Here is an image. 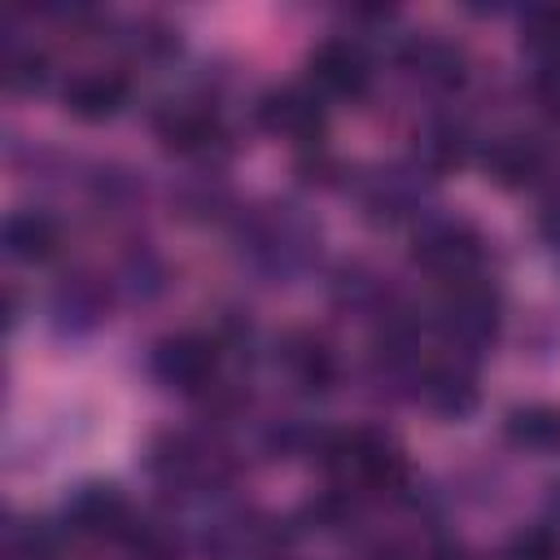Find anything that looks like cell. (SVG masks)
<instances>
[{
    "label": "cell",
    "instance_id": "28",
    "mask_svg": "<svg viewBox=\"0 0 560 560\" xmlns=\"http://www.w3.org/2000/svg\"><path fill=\"white\" fill-rule=\"evenodd\" d=\"M529 92H534L538 114L560 127V66H538L529 79Z\"/></svg>",
    "mask_w": 560,
    "mask_h": 560
},
{
    "label": "cell",
    "instance_id": "5",
    "mask_svg": "<svg viewBox=\"0 0 560 560\" xmlns=\"http://www.w3.org/2000/svg\"><path fill=\"white\" fill-rule=\"evenodd\" d=\"M411 258H416V267H424L442 284L472 280V276H481V262H486V236L468 219L424 214L416 236H411Z\"/></svg>",
    "mask_w": 560,
    "mask_h": 560
},
{
    "label": "cell",
    "instance_id": "18",
    "mask_svg": "<svg viewBox=\"0 0 560 560\" xmlns=\"http://www.w3.org/2000/svg\"><path fill=\"white\" fill-rule=\"evenodd\" d=\"M4 254L13 262H48L61 245V223L48 210H13L4 219Z\"/></svg>",
    "mask_w": 560,
    "mask_h": 560
},
{
    "label": "cell",
    "instance_id": "6",
    "mask_svg": "<svg viewBox=\"0 0 560 560\" xmlns=\"http://www.w3.org/2000/svg\"><path fill=\"white\" fill-rule=\"evenodd\" d=\"M424 201H429V175H424L416 162L376 166V171L359 184L363 219L376 223V228H398V223L424 219Z\"/></svg>",
    "mask_w": 560,
    "mask_h": 560
},
{
    "label": "cell",
    "instance_id": "13",
    "mask_svg": "<svg viewBox=\"0 0 560 560\" xmlns=\"http://www.w3.org/2000/svg\"><path fill=\"white\" fill-rule=\"evenodd\" d=\"M61 516L74 534H88V538H122L127 525L136 521L122 490L109 481H83L79 490H70Z\"/></svg>",
    "mask_w": 560,
    "mask_h": 560
},
{
    "label": "cell",
    "instance_id": "16",
    "mask_svg": "<svg viewBox=\"0 0 560 560\" xmlns=\"http://www.w3.org/2000/svg\"><path fill=\"white\" fill-rule=\"evenodd\" d=\"M276 363L289 376V385L302 389V394H324L337 381V354L315 332H289V337H280Z\"/></svg>",
    "mask_w": 560,
    "mask_h": 560
},
{
    "label": "cell",
    "instance_id": "12",
    "mask_svg": "<svg viewBox=\"0 0 560 560\" xmlns=\"http://www.w3.org/2000/svg\"><path fill=\"white\" fill-rule=\"evenodd\" d=\"M289 538L276 521L236 512L206 529V556L210 560H284Z\"/></svg>",
    "mask_w": 560,
    "mask_h": 560
},
{
    "label": "cell",
    "instance_id": "10",
    "mask_svg": "<svg viewBox=\"0 0 560 560\" xmlns=\"http://www.w3.org/2000/svg\"><path fill=\"white\" fill-rule=\"evenodd\" d=\"M254 118L267 136H280V140H293V144H319L324 122H328L324 101L311 88H298V83L267 88L254 105Z\"/></svg>",
    "mask_w": 560,
    "mask_h": 560
},
{
    "label": "cell",
    "instance_id": "31",
    "mask_svg": "<svg viewBox=\"0 0 560 560\" xmlns=\"http://www.w3.org/2000/svg\"><path fill=\"white\" fill-rule=\"evenodd\" d=\"M551 516H556V521H560V481H556V486H551Z\"/></svg>",
    "mask_w": 560,
    "mask_h": 560
},
{
    "label": "cell",
    "instance_id": "2",
    "mask_svg": "<svg viewBox=\"0 0 560 560\" xmlns=\"http://www.w3.org/2000/svg\"><path fill=\"white\" fill-rule=\"evenodd\" d=\"M319 464L332 472L337 490L346 494H398L407 486V459L398 446L376 429H341L319 433L315 442Z\"/></svg>",
    "mask_w": 560,
    "mask_h": 560
},
{
    "label": "cell",
    "instance_id": "7",
    "mask_svg": "<svg viewBox=\"0 0 560 560\" xmlns=\"http://www.w3.org/2000/svg\"><path fill=\"white\" fill-rule=\"evenodd\" d=\"M219 341L206 332H171L153 346L149 372L175 394H210L219 385Z\"/></svg>",
    "mask_w": 560,
    "mask_h": 560
},
{
    "label": "cell",
    "instance_id": "29",
    "mask_svg": "<svg viewBox=\"0 0 560 560\" xmlns=\"http://www.w3.org/2000/svg\"><path fill=\"white\" fill-rule=\"evenodd\" d=\"M538 232H542L547 245L560 249V192H551V197L542 201V210H538Z\"/></svg>",
    "mask_w": 560,
    "mask_h": 560
},
{
    "label": "cell",
    "instance_id": "19",
    "mask_svg": "<svg viewBox=\"0 0 560 560\" xmlns=\"http://www.w3.org/2000/svg\"><path fill=\"white\" fill-rule=\"evenodd\" d=\"M411 162H416L429 179H438V175L464 166V162H468V131H464L455 118H433V122H424V127L416 131V153H411Z\"/></svg>",
    "mask_w": 560,
    "mask_h": 560
},
{
    "label": "cell",
    "instance_id": "25",
    "mask_svg": "<svg viewBox=\"0 0 560 560\" xmlns=\"http://www.w3.org/2000/svg\"><path fill=\"white\" fill-rule=\"evenodd\" d=\"M136 560H179V538L158 521H131L118 538Z\"/></svg>",
    "mask_w": 560,
    "mask_h": 560
},
{
    "label": "cell",
    "instance_id": "24",
    "mask_svg": "<svg viewBox=\"0 0 560 560\" xmlns=\"http://www.w3.org/2000/svg\"><path fill=\"white\" fill-rule=\"evenodd\" d=\"M4 556L9 560H57V534L44 521H13L4 529Z\"/></svg>",
    "mask_w": 560,
    "mask_h": 560
},
{
    "label": "cell",
    "instance_id": "3",
    "mask_svg": "<svg viewBox=\"0 0 560 560\" xmlns=\"http://www.w3.org/2000/svg\"><path fill=\"white\" fill-rule=\"evenodd\" d=\"M149 477L171 494H210L232 477L228 455L201 433H158L144 451Z\"/></svg>",
    "mask_w": 560,
    "mask_h": 560
},
{
    "label": "cell",
    "instance_id": "21",
    "mask_svg": "<svg viewBox=\"0 0 560 560\" xmlns=\"http://www.w3.org/2000/svg\"><path fill=\"white\" fill-rule=\"evenodd\" d=\"M48 311H52V324H57L61 332H83V328H92V324L101 319V311H105V284H96L92 276H66V280L52 289Z\"/></svg>",
    "mask_w": 560,
    "mask_h": 560
},
{
    "label": "cell",
    "instance_id": "9",
    "mask_svg": "<svg viewBox=\"0 0 560 560\" xmlns=\"http://www.w3.org/2000/svg\"><path fill=\"white\" fill-rule=\"evenodd\" d=\"M153 131H158L162 149H171L179 158H192V162H210L228 144L223 118L210 105H201V101H171V105H162L153 114Z\"/></svg>",
    "mask_w": 560,
    "mask_h": 560
},
{
    "label": "cell",
    "instance_id": "27",
    "mask_svg": "<svg viewBox=\"0 0 560 560\" xmlns=\"http://www.w3.org/2000/svg\"><path fill=\"white\" fill-rule=\"evenodd\" d=\"M118 280L127 284L131 298H153V293L162 289V267H158V258H153L149 249H136V254L122 258Z\"/></svg>",
    "mask_w": 560,
    "mask_h": 560
},
{
    "label": "cell",
    "instance_id": "11",
    "mask_svg": "<svg viewBox=\"0 0 560 560\" xmlns=\"http://www.w3.org/2000/svg\"><path fill=\"white\" fill-rule=\"evenodd\" d=\"M411 398L442 420H464L477 411L481 389L464 359H429V363H420V372L411 381Z\"/></svg>",
    "mask_w": 560,
    "mask_h": 560
},
{
    "label": "cell",
    "instance_id": "26",
    "mask_svg": "<svg viewBox=\"0 0 560 560\" xmlns=\"http://www.w3.org/2000/svg\"><path fill=\"white\" fill-rule=\"evenodd\" d=\"M503 560H560V534L547 525H529L508 538Z\"/></svg>",
    "mask_w": 560,
    "mask_h": 560
},
{
    "label": "cell",
    "instance_id": "22",
    "mask_svg": "<svg viewBox=\"0 0 560 560\" xmlns=\"http://www.w3.org/2000/svg\"><path fill=\"white\" fill-rule=\"evenodd\" d=\"M521 48L538 66H560V4H542L521 18Z\"/></svg>",
    "mask_w": 560,
    "mask_h": 560
},
{
    "label": "cell",
    "instance_id": "30",
    "mask_svg": "<svg viewBox=\"0 0 560 560\" xmlns=\"http://www.w3.org/2000/svg\"><path fill=\"white\" fill-rule=\"evenodd\" d=\"M420 560H468V556H464V547H459V542L438 538V542H429V547H424V556H420Z\"/></svg>",
    "mask_w": 560,
    "mask_h": 560
},
{
    "label": "cell",
    "instance_id": "15",
    "mask_svg": "<svg viewBox=\"0 0 560 560\" xmlns=\"http://www.w3.org/2000/svg\"><path fill=\"white\" fill-rule=\"evenodd\" d=\"M127 74L118 70H105V66H92V70H79L66 79L61 88V105L66 114L83 118V122H105L114 118L122 105H127Z\"/></svg>",
    "mask_w": 560,
    "mask_h": 560
},
{
    "label": "cell",
    "instance_id": "8",
    "mask_svg": "<svg viewBox=\"0 0 560 560\" xmlns=\"http://www.w3.org/2000/svg\"><path fill=\"white\" fill-rule=\"evenodd\" d=\"M306 83L319 101H363L372 88V61L359 39L328 35L306 57Z\"/></svg>",
    "mask_w": 560,
    "mask_h": 560
},
{
    "label": "cell",
    "instance_id": "4",
    "mask_svg": "<svg viewBox=\"0 0 560 560\" xmlns=\"http://www.w3.org/2000/svg\"><path fill=\"white\" fill-rule=\"evenodd\" d=\"M499 315H503L499 293L481 276H472V280H455L442 289L433 306V328L455 350V359H464V354L486 350L499 337Z\"/></svg>",
    "mask_w": 560,
    "mask_h": 560
},
{
    "label": "cell",
    "instance_id": "20",
    "mask_svg": "<svg viewBox=\"0 0 560 560\" xmlns=\"http://www.w3.org/2000/svg\"><path fill=\"white\" fill-rule=\"evenodd\" d=\"M503 433L516 451L556 455L560 451V407L556 402H521L503 416Z\"/></svg>",
    "mask_w": 560,
    "mask_h": 560
},
{
    "label": "cell",
    "instance_id": "17",
    "mask_svg": "<svg viewBox=\"0 0 560 560\" xmlns=\"http://www.w3.org/2000/svg\"><path fill=\"white\" fill-rule=\"evenodd\" d=\"M481 166L486 175L499 184V188H525L542 175L547 166V153L534 136H521V131H508V136H494L486 149H481Z\"/></svg>",
    "mask_w": 560,
    "mask_h": 560
},
{
    "label": "cell",
    "instance_id": "14",
    "mask_svg": "<svg viewBox=\"0 0 560 560\" xmlns=\"http://www.w3.org/2000/svg\"><path fill=\"white\" fill-rule=\"evenodd\" d=\"M398 61H402L407 79L420 83V88H429V92H451V88H459L464 74H468L464 52H459L451 39H442V35H411V39L402 44Z\"/></svg>",
    "mask_w": 560,
    "mask_h": 560
},
{
    "label": "cell",
    "instance_id": "23",
    "mask_svg": "<svg viewBox=\"0 0 560 560\" xmlns=\"http://www.w3.org/2000/svg\"><path fill=\"white\" fill-rule=\"evenodd\" d=\"M4 83L9 92H39L48 83V57L35 48V44H9L4 48Z\"/></svg>",
    "mask_w": 560,
    "mask_h": 560
},
{
    "label": "cell",
    "instance_id": "1",
    "mask_svg": "<svg viewBox=\"0 0 560 560\" xmlns=\"http://www.w3.org/2000/svg\"><path fill=\"white\" fill-rule=\"evenodd\" d=\"M241 258L267 280L302 276L319 254V223L289 201H267L241 219Z\"/></svg>",
    "mask_w": 560,
    "mask_h": 560
}]
</instances>
